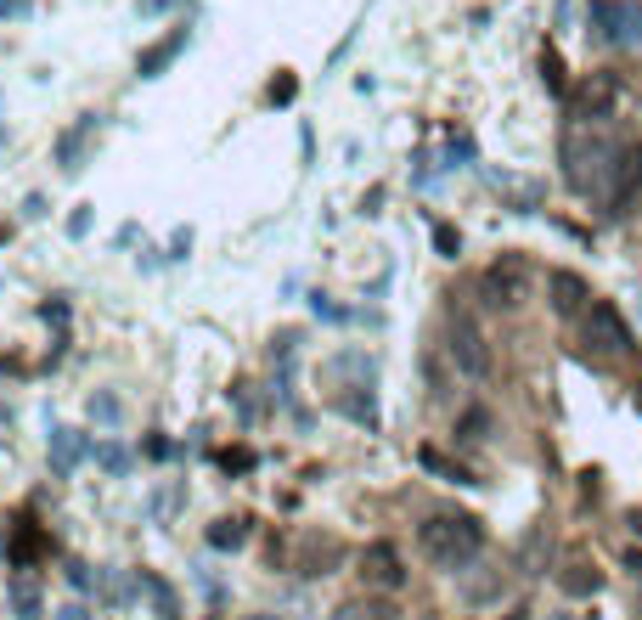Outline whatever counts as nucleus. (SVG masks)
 <instances>
[{"instance_id":"nucleus-1","label":"nucleus","mask_w":642,"mask_h":620,"mask_svg":"<svg viewBox=\"0 0 642 620\" xmlns=\"http://www.w3.org/2000/svg\"><path fill=\"white\" fill-rule=\"evenodd\" d=\"M417 547L434 570H468L485 552V525L473 513H428L417 525Z\"/></svg>"},{"instance_id":"nucleus-2","label":"nucleus","mask_w":642,"mask_h":620,"mask_svg":"<svg viewBox=\"0 0 642 620\" xmlns=\"http://www.w3.org/2000/svg\"><path fill=\"white\" fill-rule=\"evenodd\" d=\"M446 350H451V362H457L462 378H473V384L490 378V344H485L480 321H473L468 311H451V321H446Z\"/></svg>"},{"instance_id":"nucleus-3","label":"nucleus","mask_w":642,"mask_h":620,"mask_svg":"<svg viewBox=\"0 0 642 620\" xmlns=\"http://www.w3.org/2000/svg\"><path fill=\"white\" fill-rule=\"evenodd\" d=\"M480 300L490 311H519L530 300V259L524 254H501L496 266L480 277Z\"/></svg>"},{"instance_id":"nucleus-4","label":"nucleus","mask_w":642,"mask_h":620,"mask_svg":"<svg viewBox=\"0 0 642 620\" xmlns=\"http://www.w3.org/2000/svg\"><path fill=\"white\" fill-rule=\"evenodd\" d=\"M581 344H586L592 355H626V350H631L626 316L608 305V300H592V305H586V321H581Z\"/></svg>"},{"instance_id":"nucleus-5","label":"nucleus","mask_w":642,"mask_h":620,"mask_svg":"<svg viewBox=\"0 0 642 620\" xmlns=\"http://www.w3.org/2000/svg\"><path fill=\"white\" fill-rule=\"evenodd\" d=\"M620 96H626V85L615 80V74H592L581 90L569 96V113L581 119V124H597V119H615V108H620Z\"/></svg>"},{"instance_id":"nucleus-6","label":"nucleus","mask_w":642,"mask_h":620,"mask_svg":"<svg viewBox=\"0 0 642 620\" xmlns=\"http://www.w3.org/2000/svg\"><path fill=\"white\" fill-rule=\"evenodd\" d=\"M361 575H366V586H378V593H400V586H405L400 547H395V542H372V547L361 552Z\"/></svg>"},{"instance_id":"nucleus-7","label":"nucleus","mask_w":642,"mask_h":620,"mask_svg":"<svg viewBox=\"0 0 642 620\" xmlns=\"http://www.w3.org/2000/svg\"><path fill=\"white\" fill-rule=\"evenodd\" d=\"M547 300H553L558 316H581L592 305V288H586V277H574V271H553L547 277Z\"/></svg>"},{"instance_id":"nucleus-8","label":"nucleus","mask_w":642,"mask_h":620,"mask_svg":"<svg viewBox=\"0 0 642 620\" xmlns=\"http://www.w3.org/2000/svg\"><path fill=\"white\" fill-rule=\"evenodd\" d=\"M186 51V28H175V35H163L158 46H147L142 51V62H135V74H142V80H158L163 69H169V62H175Z\"/></svg>"},{"instance_id":"nucleus-9","label":"nucleus","mask_w":642,"mask_h":620,"mask_svg":"<svg viewBox=\"0 0 642 620\" xmlns=\"http://www.w3.org/2000/svg\"><path fill=\"white\" fill-rule=\"evenodd\" d=\"M558 586H564L569 598H597V593H603V570L586 564V559H569V564L558 570Z\"/></svg>"},{"instance_id":"nucleus-10","label":"nucleus","mask_w":642,"mask_h":620,"mask_svg":"<svg viewBox=\"0 0 642 620\" xmlns=\"http://www.w3.org/2000/svg\"><path fill=\"white\" fill-rule=\"evenodd\" d=\"M592 28H597V40H620L631 28V7H620V0H592Z\"/></svg>"},{"instance_id":"nucleus-11","label":"nucleus","mask_w":642,"mask_h":620,"mask_svg":"<svg viewBox=\"0 0 642 620\" xmlns=\"http://www.w3.org/2000/svg\"><path fill=\"white\" fill-rule=\"evenodd\" d=\"M344 559V547L338 542H322V536H304V559H299V570L304 575H332V564Z\"/></svg>"},{"instance_id":"nucleus-12","label":"nucleus","mask_w":642,"mask_h":620,"mask_svg":"<svg viewBox=\"0 0 642 620\" xmlns=\"http://www.w3.org/2000/svg\"><path fill=\"white\" fill-rule=\"evenodd\" d=\"M40 552H46V536L34 531L28 519H17V531H12V542H7V559L23 570V564H34V559H40Z\"/></svg>"},{"instance_id":"nucleus-13","label":"nucleus","mask_w":642,"mask_h":620,"mask_svg":"<svg viewBox=\"0 0 642 620\" xmlns=\"http://www.w3.org/2000/svg\"><path fill=\"white\" fill-rule=\"evenodd\" d=\"M90 130H96V119H85L80 130H68V136L57 142V165H62L68 175H74V170H80V147H85V136H90Z\"/></svg>"},{"instance_id":"nucleus-14","label":"nucleus","mask_w":642,"mask_h":620,"mask_svg":"<svg viewBox=\"0 0 642 620\" xmlns=\"http://www.w3.org/2000/svg\"><path fill=\"white\" fill-rule=\"evenodd\" d=\"M243 542H249V525H243V519H220V525L209 531V547H220V552H226V547H243Z\"/></svg>"},{"instance_id":"nucleus-15","label":"nucleus","mask_w":642,"mask_h":620,"mask_svg":"<svg viewBox=\"0 0 642 620\" xmlns=\"http://www.w3.org/2000/svg\"><path fill=\"white\" fill-rule=\"evenodd\" d=\"M541 80H547V90L553 96H569V85H564V57L547 46V51H541Z\"/></svg>"},{"instance_id":"nucleus-16","label":"nucleus","mask_w":642,"mask_h":620,"mask_svg":"<svg viewBox=\"0 0 642 620\" xmlns=\"http://www.w3.org/2000/svg\"><path fill=\"white\" fill-rule=\"evenodd\" d=\"M457 435H462L468 446H480V440L490 435V412H480V406H473V412H462V423H457Z\"/></svg>"},{"instance_id":"nucleus-17","label":"nucleus","mask_w":642,"mask_h":620,"mask_svg":"<svg viewBox=\"0 0 642 620\" xmlns=\"http://www.w3.org/2000/svg\"><path fill=\"white\" fill-rule=\"evenodd\" d=\"M12 604H17L23 620H40V593H34L28 581H12Z\"/></svg>"},{"instance_id":"nucleus-18","label":"nucleus","mask_w":642,"mask_h":620,"mask_svg":"<svg viewBox=\"0 0 642 620\" xmlns=\"http://www.w3.org/2000/svg\"><path fill=\"white\" fill-rule=\"evenodd\" d=\"M51 451H57V469L62 474L74 469V457H80V446H74V435H68V429H51Z\"/></svg>"},{"instance_id":"nucleus-19","label":"nucleus","mask_w":642,"mask_h":620,"mask_svg":"<svg viewBox=\"0 0 642 620\" xmlns=\"http://www.w3.org/2000/svg\"><path fill=\"white\" fill-rule=\"evenodd\" d=\"M142 581H147V593H153L158 615H163V620H181V615H175V593H169V586H163L158 575H142Z\"/></svg>"},{"instance_id":"nucleus-20","label":"nucleus","mask_w":642,"mask_h":620,"mask_svg":"<svg viewBox=\"0 0 642 620\" xmlns=\"http://www.w3.org/2000/svg\"><path fill=\"white\" fill-rule=\"evenodd\" d=\"M423 469H428V474H439V479H457V485H473V479H468L462 469H451V463H446V457H439V451H423Z\"/></svg>"},{"instance_id":"nucleus-21","label":"nucleus","mask_w":642,"mask_h":620,"mask_svg":"<svg viewBox=\"0 0 642 620\" xmlns=\"http://www.w3.org/2000/svg\"><path fill=\"white\" fill-rule=\"evenodd\" d=\"M434 248L446 254V259H457V254H462V238H457V226H434Z\"/></svg>"},{"instance_id":"nucleus-22","label":"nucleus","mask_w":642,"mask_h":620,"mask_svg":"<svg viewBox=\"0 0 642 620\" xmlns=\"http://www.w3.org/2000/svg\"><path fill=\"white\" fill-rule=\"evenodd\" d=\"M96 457H101V469H113V474H124V469H130V457H124L119 446H101Z\"/></svg>"},{"instance_id":"nucleus-23","label":"nucleus","mask_w":642,"mask_h":620,"mask_svg":"<svg viewBox=\"0 0 642 620\" xmlns=\"http://www.w3.org/2000/svg\"><path fill=\"white\" fill-rule=\"evenodd\" d=\"M293 90H299V85H293V74H282L277 85H270V102H277V108H288V102H293Z\"/></svg>"},{"instance_id":"nucleus-24","label":"nucleus","mask_w":642,"mask_h":620,"mask_svg":"<svg viewBox=\"0 0 642 620\" xmlns=\"http://www.w3.org/2000/svg\"><path fill=\"white\" fill-rule=\"evenodd\" d=\"M344 412L361 417V423H378V406H372V401H344Z\"/></svg>"},{"instance_id":"nucleus-25","label":"nucleus","mask_w":642,"mask_h":620,"mask_svg":"<svg viewBox=\"0 0 642 620\" xmlns=\"http://www.w3.org/2000/svg\"><path fill=\"white\" fill-rule=\"evenodd\" d=\"M226 469H254V451H226Z\"/></svg>"},{"instance_id":"nucleus-26","label":"nucleus","mask_w":642,"mask_h":620,"mask_svg":"<svg viewBox=\"0 0 642 620\" xmlns=\"http://www.w3.org/2000/svg\"><path fill=\"white\" fill-rule=\"evenodd\" d=\"M90 412H96V417H101V423H113V417H119V401H96V406H90Z\"/></svg>"},{"instance_id":"nucleus-27","label":"nucleus","mask_w":642,"mask_h":620,"mask_svg":"<svg viewBox=\"0 0 642 620\" xmlns=\"http://www.w3.org/2000/svg\"><path fill=\"white\" fill-rule=\"evenodd\" d=\"M68 581H74L80 593H85V586H90V570H85V564H68Z\"/></svg>"},{"instance_id":"nucleus-28","label":"nucleus","mask_w":642,"mask_h":620,"mask_svg":"<svg viewBox=\"0 0 642 620\" xmlns=\"http://www.w3.org/2000/svg\"><path fill=\"white\" fill-rule=\"evenodd\" d=\"M626 570H631V575L642 581V547H631V552H626Z\"/></svg>"},{"instance_id":"nucleus-29","label":"nucleus","mask_w":642,"mask_h":620,"mask_svg":"<svg viewBox=\"0 0 642 620\" xmlns=\"http://www.w3.org/2000/svg\"><path fill=\"white\" fill-rule=\"evenodd\" d=\"M57 620H90V615H85L80 604H68V609H57Z\"/></svg>"},{"instance_id":"nucleus-30","label":"nucleus","mask_w":642,"mask_h":620,"mask_svg":"<svg viewBox=\"0 0 642 620\" xmlns=\"http://www.w3.org/2000/svg\"><path fill=\"white\" fill-rule=\"evenodd\" d=\"M631 28H637V35H631V40L642 46V12H631Z\"/></svg>"},{"instance_id":"nucleus-31","label":"nucleus","mask_w":642,"mask_h":620,"mask_svg":"<svg viewBox=\"0 0 642 620\" xmlns=\"http://www.w3.org/2000/svg\"><path fill=\"white\" fill-rule=\"evenodd\" d=\"M631 406L642 412V384H631Z\"/></svg>"},{"instance_id":"nucleus-32","label":"nucleus","mask_w":642,"mask_h":620,"mask_svg":"<svg viewBox=\"0 0 642 620\" xmlns=\"http://www.w3.org/2000/svg\"><path fill=\"white\" fill-rule=\"evenodd\" d=\"M507 620H530V609H513V615H507Z\"/></svg>"},{"instance_id":"nucleus-33","label":"nucleus","mask_w":642,"mask_h":620,"mask_svg":"<svg viewBox=\"0 0 642 620\" xmlns=\"http://www.w3.org/2000/svg\"><path fill=\"white\" fill-rule=\"evenodd\" d=\"M249 620H277V615H249Z\"/></svg>"},{"instance_id":"nucleus-34","label":"nucleus","mask_w":642,"mask_h":620,"mask_svg":"<svg viewBox=\"0 0 642 620\" xmlns=\"http://www.w3.org/2000/svg\"><path fill=\"white\" fill-rule=\"evenodd\" d=\"M547 620H574V615H547Z\"/></svg>"}]
</instances>
